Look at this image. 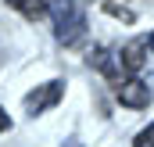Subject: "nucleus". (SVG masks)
Returning a JSON list of instances; mask_svg holds the SVG:
<instances>
[{
    "label": "nucleus",
    "mask_w": 154,
    "mask_h": 147,
    "mask_svg": "<svg viewBox=\"0 0 154 147\" xmlns=\"http://www.w3.org/2000/svg\"><path fill=\"white\" fill-rule=\"evenodd\" d=\"M61 93H65V83L50 79V83L36 86V90H32V93L25 97V111H29V115H43L47 108H54V104L61 101Z\"/></svg>",
    "instance_id": "nucleus-2"
},
{
    "label": "nucleus",
    "mask_w": 154,
    "mask_h": 147,
    "mask_svg": "<svg viewBox=\"0 0 154 147\" xmlns=\"http://www.w3.org/2000/svg\"><path fill=\"white\" fill-rule=\"evenodd\" d=\"M50 18H54V33L65 47L86 36V11L79 0H50Z\"/></svg>",
    "instance_id": "nucleus-1"
},
{
    "label": "nucleus",
    "mask_w": 154,
    "mask_h": 147,
    "mask_svg": "<svg viewBox=\"0 0 154 147\" xmlns=\"http://www.w3.org/2000/svg\"><path fill=\"white\" fill-rule=\"evenodd\" d=\"M133 147H154V122L147 126V129H140V133H136Z\"/></svg>",
    "instance_id": "nucleus-6"
},
{
    "label": "nucleus",
    "mask_w": 154,
    "mask_h": 147,
    "mask_svg": "<svg viewBox=\"0 0 154 147\" xmlns=\"http://www.w3.org/2000/svg\"><path fill=\"white\" fill-rule=\"evenodd\" d=\"M108 11H111L115 18H125V22H133V11H125V7H115V4H108Z\"/></svg>",
    "instance_id": "nucleus-7"
},
{
    "label": "nucleus",
    "mask_w": 154,
    "mask_h": 147,
    "mask_svg": "<svg viewBox=\"0 0 154 147\" xmlns=\"http://www.w3.org/2000/svg\"><path fill=\"white\" fill-rule=\"evenodd\" d=\"M118 101L125 104V108H147L151 104V86L147 83H140V79H125L122 86H118Z\"/></svg>",
    "instance_id": "nucleus-3"
},
{
    "label": "nucleus",
    "mask_w": 154,
    "mask_h": 147,
    "mask_svg": "<svg viewBox=\"0 0 154 147\" xmlns=\"http://www.w3.org/2000/svg\"><path fill=\"white\" fill-rule=\"evenodd\" d=\"M7 129H11V118H7V111L0 108V133H7Z\"/></svg>",
    "instance_id": "nucleus-8"
},
{
    "label": "nucleus",
    "mask_w": 154,
    "mask_h": 147,
    "mask_svg": "<svg viewBox=\"0 0 154 147\" xmlns=\"http://www.w3.org/2000/svg\"><path fill=\"white\" fill-rule=\"evenodd\" d=\"M147 47H151V50H154V33H151V39H147Z\"/></svg>",
    "instance_id": "nucleus-9"
},
{
    "label": "nucleus",
    "mask_w": 154,
    "mask_h": 147,
    "mask_svg": "<svg viewBox=\"0 0 154 147\" xmlns=\"http://www.w3.org/2000/svg\"><path fill=\"white\" fill-rule=\"evenodd\" d=\"M143 50H147V39H133V43H125V50L118 58H122V65L129 72H140L143 68Z\"/></svg>",
    "instance_id": "nucleus-4"
},
{
    "label": "nucleus",
    "mask_w": 154,
    "mask_h": 147,
    "mask_svg": "<svg viewBox=\"0 0 154 147\" xmlns=\"http://www.w3.org/2000/svg\"><path fill=\"white\" fill-rule=\"evenodd\" d=\"M7 4H11V7H18V11H22L25 18H32V22L47 14V4H43V0H7Z\"/></svg>",
    "instance_id": "nucleus-5"
}]
</instances>
